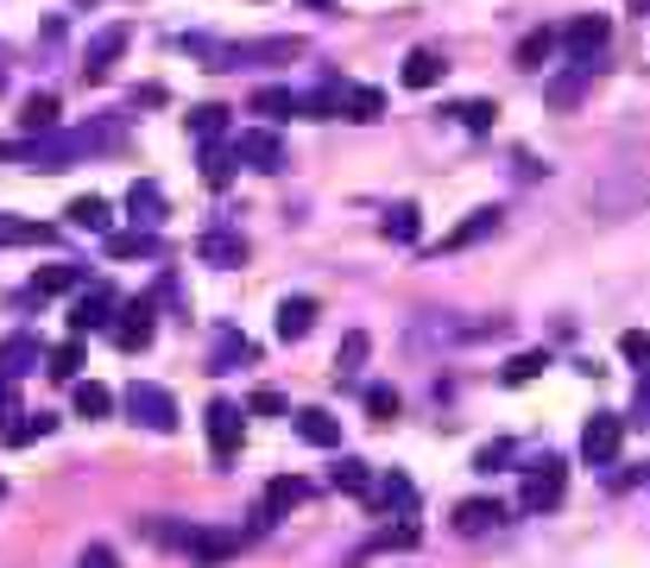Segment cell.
Listing matches in <instances>:
<instances>
[{
  "mask_svg": "<svg viewBox=\"0 0 650 568\" xmlns=\"http://www.w3.org/2000/svg\"><path fill=\"white\" fill-rule=\"evenodd\" d=\"M114 139H120V127H82V133H44V139H26V146H0V158H20L32 171H70V158L101 152Z\"/></svg>",
  "mask_w": 650,
  "mask_h": 568,
  "instance_id": "cell-1",
  "label": "cell"
},
{
  "mask_svg": "<svg viewBox=\"0 0 650 568\" xmlns=\"http://www.w3.org/2000/svg\"><path fill=\"white\" fill-rule=\"evenodd\" d=\"M127 411H133V423H146V430H158V436L178 430V398L164 392V386H133V392H127Z\"/></svg>",
  "mask_w": 650,
  "mask_h": 568,
  "instance_id": "cell-2",
  "label": "cell"
},
{
  "mask_svg": "<svg viewBox=\"0 0 650 568\" xmlns=\"http://www.w3.org/2000/svg\"><path fill=\"white\" fill-rule=\"evenodd\" d=\"M619 442H626V417L600 411L588 430H581V461H588V468H612V461H619Z\"/></svg>",
  "mask_w": 650,
  "mask_h": 568,
  "instance_id": "cell-3",
  "label": "cell"
},
{
  "mask_svg": "<svg viewBox=\"0 0 650 568\" xmlns=\"http://www.w3.org/2000/svg\"><path fill=\"white\" fill-rule=\"evenodd\" d=\"M562 487H569V468H562L556 455H543V461L524 474V511H550V506H562Z\"/></svg>",
  "mask_w": 650,
  "mask_h": 568,
  "instance_id": "cell-4",
  "label": "cell"
},
{
  "mask_svg": "<svg viewBox=\"0 0 650 568\" xmlns=\"http://www.w3.org/2000/svg\"><path fill=\"white\" fill-rule=\"evenodd\" d=\"M234 158L253 165V171H284V139H278L272 127H247V133L234 139Z\"/></svg>",
  "mask_w": 650,
  "mask_h": 568,
  "instance_id": "cell-5",
  "label": "cell"
},
{
  "mask_svg": "<svg viewBox=\"0 0 650 568\" xmlns=\"http://www.w3.org/2000/svg\"><path fill=\"white\" fill-rule=\"evenodd\" d=\"M209 449H216V461H234L240 455V405H228V398L209 405Z\"/></svg>",
  "mask_w": 650,
  "mask_h": 568,
  "instance_id": "cell-6",
  "label": "cell"
},
{
  "mask_svg": "<svg viewBox=\"0 0 650 568\" xmlns=\"http://www.w3.org/2000/svg\"><path fill=\"white\" fill-rule=\"evenodd\" d=\"M127 51V26H101L96 39H89V51H82V77L101 82L108 70H114V58Z\"/></svg>",
  "mask_w": 650,
  "mask_h": 568,
  "instance_id": "cell-7",
  "label": "cell"
},
{
  "mask_svg": "<svg viewBox=\"0 0 650 568\" xmlns=\"http://www.w3.org/2000/svg\"><path fill=\"white\" fill-rule=\"evenodd\" d=\"M607 39H612V26L600 20V13H581V20H574L569 32H562V44L574 51V63H593V51H600Z\"/></svg>",
  "mask_w": 650,
  "mask_h": 568,
  "instance_id": "cell-8",
  "label": "cell"
},
{
  "mask_svg": "<svg viewBox=\"0 0 650 568\" xmlns=\"http://www.w3.org/2000/svg\"><path fill=\"white\" fill-rule=\"evenodd\" d=\"M506 525V506H499V499H461V506H454V530H461V537H480V530H499Z\"/></svg>",
  "mask_w": 650,
  "mask_h": 568,
  "instance_id": "cell-9",
  "label": "cell"
},
{
  "mask_svg": "<svg viewBox=\"0 0 650 568\" xmlns=\"http://www.w3.org/2000/svg\"><path fill=\"white\" fill-rule=\"evenodd\" d=\"M44 360V348L32 335H13V341H0V379H26V372Z\"/></svg>",
  "mask_w": 650,
  "mask_h": 568,
  "instance_id": "cell-10",
  "label": "cell"
},
{
  "mask_svg": "<svg viewBox=\"0 0 650 568\" xmlns=\"http://www.w3.org/2000/svg\"><path fill=\"white\" fill-rule=\"evenodd\" d=\"M114 341L127 353L146 348V341H152V303H127V310H120V322H114Z\"/></svg>",
  "mask_w": 650,
  "mask_h": 568,
  "instance_id": "cell-11",
  "label": "cell"
},
{
  "mask_svg": "<svg viewBox=\"0 0 650 568\" xmlns=\"http://www.w3.org/2000/svg\"><path fill=\"white\" fill-rule=\"evenodd\" d=\"M291 430L310 442V449H341V423L329 411H297L291 417Z\"/></svg>",
  "mask_w": 650,
  "mask_h": 568,
  "instance_id": "cell-12",
  "label": "cell"
},
{
  "mask_svg": "<svg viewBox=\"0 0 650 568\" xmlns=\"http://www.w3.org/2000/svg\"><path fill=\"white\" fill-rule=\"evenodd\" d=\"M336 108H348L354 120H379L386 114V96L367 89V82H336Z\"/></svg>",
  "mask_w": 650,
  "mask_h": 568,
  "instance_id": "cell-13",
  "label": "cell"
},
{
  "mask_svg": "<svg viewBox=\"0 0 650 568\" xmlns=\"http://www.w3.org/2000/svg\"><path fill=\"white\" fill-rule=\"evenodd\" d=\"M183 549H190L197 562H228V556L240 549V537H234V530H190V537H183Z\"/></svg>",
  "mask_w": 650,
  "mask_h": 568,
  "instance_id": "cell-14",
  "label": "cell"
},
{
  "mask_svg": "<svg viewBox=\"0 0 650 568\" xmlns=\"http://www.w3.org/2000/svg\"><path fill=\"white\" fill-rule=\"evenodd\" d=\"M442 70H449V63H442V51L417 44L411 58H404V89H436V82H442Z\"/></svg>",
  "mask_w": 650,
  "mask_h": 568,
  "instance_id": "cell-15",
  "label": "cell"
},
{
  "mask_svg": "<svg viewBox=\"0 0 650 568\" xmlns=\"http://www.w3.org/2000/svg\"><path fill=\"white\" fill-rule=\"evenodd\" d=\"M487 235H499V209H473L454 235H442V253H461V247H473V240H487Z\"/></svg>",
  "mask_w": 650,
  "mask_h": 568,
  "instance_id": "cell-16",
  "label": "cell"
},
{
  "mask_svg": "<svg viewBox=\"0 0 650 568\" xmlns=\"http://www.w3.org/2000/svg\"><path fill=\"white\" fill-rule=\"evenodd\" d=\"M310 329H316V303L310 297H284V303H278V335H284V341H303Z\"/></svg>",
  "mask_w": 650,
  "mask_h": 568,
  "instance_id": "cell-17",
  "label": "cell"
},
{
  "mask_svg": "<svg viewBox=\"0 0 650 568\" xmlns=\"http://www.w3.org/2000/svg\"><path fill=\"white\" fill-rule=\"evenodd\" d=\"M127 209H133L139 228H158V221H164V197H158V183H152V177H139L133 190H127Z\"/></svg>",
  "mask_w": 650,
  "mask_h": 568,
  "instance_id": "cell-18",
  "label": "cell"
},
{
  "mask_svg": "<svg viewBox=\"0 0 650 568\" xmlns=\"http://www.w3.org/2000/svg\"><path fill=\"white\" fill-rule=\"evenodd\" d=\"M303 492H310V487H303L297 474H278L272 487H266V506H259V511H266V518H284L291 506H303Z\"/></svg>",
  "mask_w": 650,
  "mask_h": 568,
  "instance_id": "cell-19",
  "label": "cell"
},
{
  "mask_svg": "<svg viewBox=\"0 0 650 568\" xmlns=\"http://www.w3.org/2000/svg\"><path fill=\"white\" fill-rule=\"evenodd\" d=\"M0 247H51V228H44V221L0 216Z\"/></svg>",
  "mask_w": 650,
  "mask_h": 568,
  "instance_id": "cell-20",
  "label": "cell"
},
{
  "mask_svg": "<svg viewBox=\"0 0 650 568\" xmlns=\"http://www.w3.org/2000/svg\"><path fill=\"white\" fill-rule=\"evenodd\" d=\"M108 310H114V297L96 291V297H82L77 310H70V335H89V329H108Z\"/></svg>",
  "mask_w": 650,
  "mask_h": 568,
  "instance_id": "cell-21",
  "label": "cell"
},
{
  "mask_svg": "<svg viewBox=\"0 0 650 568\" xmlns=\"http://www.w3.org/2000/svg\"><path fill=\"white\" fill-rule=\"evenodd\" d=\"M77 285H82V266H44V272L32 278V291H26V297H39V303H44V297L77 291Z\"/></svg>",
  "mask_w": 650,
  "mask_h": 568,
  "instance_id": "cell-22",
  "label": "cell"
},
{
  "mask_svg": "<svg viewBox=\"0 0 650 568\" xmlns=\"http://www.w3.org/2000/svg\"><path fill=\"white\" fill-rule=\"evenodd\" d=\"M70 221L89 228V235H108V228H114V209H108L101 197H77V202H70Z\"/></svg>",
  "mask_w": 650,
  "mask_h": 568,
  "instance_id": "cell-23",
  "label": "cell"
},
{
  "mask_svg": "<svg viewBox=\"0 0 650 568\" xmlns=\"http://www.w3.org/2000/svg\"><path fill=\"white\" fill-rule=\"evenodd\" d=\"M202 259H209V266H240V259H247V240L240 235H202Z\"/></svg>",
  "mask_w": 650,
  "mask_h": 568,
  "instance_id": "cell-24",
  "label": "cell"
},
{
  "mask_svg": "<svg viewBox=\"0 0 650 568\" xmlns=\"http://www.w3.org/2000/svg\"><path fill=\"white\" fill-rule=\"evenodd\" d=\"M58 430V417H20V423H0V442H13V449H26V442H39V436Z\"/></svg>",
  "mask_w": 650,
  "mask_h": 568,
  "instance_id": "cell-25",
  "label": "cell"
},
{
  "mask_svg": "<svg viewBox=\"0 0 650 568\" xmlns=\"http://www.w3.org/2000/svg\"><path fill=\"white\" fill-rule=\"evenodd\" d=\"M234 360H253V341L228 329V335L216 341V353H209V372H234Z\"/></svg>",
  "mask_w": 650,
  "mask_h": 568,
  "instance_id": "cell-26",
  "label": "cell"
},
{
  "mask_svg": "<svg viewBox=\"0 0 650 568\" xmlns=\"http://www.w3.org/2000/svg\"><path fill=\"white\" fill-rule=\"evenodd\" d=\"M367 492H373L379 511H404V506H411V480H404V474H386V480H373Z\"/></svg>",
  "mask_w": 650,
  "mask_h": 568,
  "instance_id": "cell-27",
  "label": "cell"
},
{
  "mask_svg": "<svg viewBox=\"0 0 650 568\" xmlns=\"http://www.w3.org/2000/svg\"><path fill=\"white\" fill-rule=\"evenodd\" d=\"M114 411V392H108V386H96V379H82L77 386V417H89V423H96V417H108Z\"/></svg>",
  "mask_w": 650,
  "mask_h": 568,
  "instance_id": "cell-28",
  "label": "cell"
},
{
  "mask_svg": "<svg viewBox=\"0 0 650 568\" xmlns=\"http://www.w3.org/2000/svg\"><path fill=\"white\" fill-rule=\"evenodd\" d=\"M297 108H303V96H291V89H259L253 96V114H266V120H284Z\"/></svg>",
  "mask_w": 650,
  "mask_h": 568,
  "instance_id": "cell-29",
  "label": "cell"
},
{
  "mask_svg": "<svg viewBox=\"0 0 650 568\" xmlns=\"http://www.w3.org/2000/svg\"><path fill=\"white\" fill-rule=\"evenodd\" d=\"M386 235H392V240H404V247H411V240L423 235V216H417V202H398L392 216H386Z\"/></svg>",
  "mask_w": 650,
  "mask_h": 568,
  "instance_id": "cell-30",
  "label": "cell"
},
{
  "mask_svg": "<svg viewBox=\"0 0 650 568\" xmlns=\"http://www.w3.org/2000/svg\"><path fill=\"white\" fill-rule=\"evenodd\" d=\"M139 253H158V240L146 235V228H133V235H108V259H139Z\"/></svg>",
  "mask_w": 650,
  "mask_h": 568,
  "instance_id": "cell-31",
  "label": "cell"
},
{
  "mask_svg": "<svg viewBox=\"0 0 650 568\" xmlns=\"http://www.w3.org/2000/svg\"><path fill=\"white\" fill-rule=\"evenodd\" d=\"M20 120L32 127V133H51V127H58V96H32Z\"/></svg>",
  "mask_w": 650,
  "mask_h": 568,
  "instance_id": "cell-32",
  "label": "cell"
},
{
  "mask_svg": "<svg viewBox=\"0 0 650 568\" xmlns=\"http://www.w3.org/2000/svg\"><path fill=\"white\" fill-rule=\"evenodd\" d=\"M228 177H234V152H221V146H209V152H202V183H209V190H221Z\"/></svg>",
  "mask_w": 650,
  "mask_h": 568,
  "instance_id": "cell-33",
  "label": "cell"
},
{
  "mask_svg": "<svg viewBox=\"0 0 650 568\" xmlns=\"http://www.w3.org/2000/svg\"><path fill=\"white\" fill-rule=\"evenodd\" d=\"M336 487H341V492H367V487H373V468L348 455V461H336Z\"/></svg>",
  "mask_w": 650,
  "mask_h": 568,
  "instance_id": "cell-34",
  "label": "cell"
},
{
  "mask_svg": "<svg viewBox=\"0 0 650 568\" xmlns=\"http://www.w3.org/2000/svg\"><path fill=\"white\" fill-rule=\"evenodd\" d=\"M556 51V39L550 32H531V39L518 44V70H543V58Z\"/></svg>",
  "mask_w": 650,
  "mask_h": 568,
  "instance_id": "cell-35",
  "label": "cell"
},
{
  "mask_svg": "<svg viewBox=\"0 0 650 568\" xmlns=\"http://www.w3.org/2000/svg\"><path fill=\"white\" fill-rule=\"evenodd\" d=\"M44 360H51V367H44V372H51V379H77V367H82V348H77V341H63V348H51V353H44Z\"/></svg>",
  "mask_w": 650,
  "mask_h": 568,
  "instance_id": "cell-36",
  "label": "cell"
},
{
  "mask_svg": "<svg viewBox=\"0 0 650 568\" xmlns=\"http://www.w3.org/2000/svg\"><path fill=\"white\" fill-rule=\"evenodd\" d=\"M493 101H461V108H454V120H461V127H468V133H487V127H493Z\"/></svg>",
  "mask_w": 650,
  "mask_h": 568,
  "instance_id": "cell-37",
  "label": "cell"
},
{
  "mask_svg": "<svg viewBox=\"0 0 650 568\" xmlns=\"http://www.w3.org/2000/svg\"><path fill=\"white\" fill-rule=\"evenodd\" d=\"M221 127H228V108H216V101L190 114V133H197V139H221Z\"/></svg>",
  "mask_w": 650,
  "mask_h": 568,
  "instance_id": "cell-38",
  "label": "cell"
},
{
  "mask_svg": "<svg viewBox=\"0 0 650 568\" xmlns=\"http://www.w3.org/2000/svg\"><path fill=\"white\" fill-rule=\"evenodd\" d=\"M367 417H373V423H392L398 417V392L392 386H367Z\"/></svg>",
  "mask_w": 650,
  "mask_h": 568,
  "instance_id": "cell-39",
  "label": "cell"
},
{
  "mask_svg": "<svg viewBox=\"0 0 650 568\" xmlns=\"http://www.w3.org/2000/svg\"><path fill=\"white\" fill-rule=\"evenodd\" d=\"M619 353H626L638 372H650V335L644 329H626V335H619Z\"/></svg>",
  "mask_w": 650,
  "mask_h": 568,
  "instance_id": "cell-40",
  "label": "cell"
},
{
  "mask_svg": "<svg viewBox=\"0 0 650 568\" xmlns=\"http://www.w3.org/2000/svg\"><path fill=\"white\" fill-rule=\"evenodd\" d=\"M543 367H550V353H518V360H512V367H506V386H524V379H537V372H543Z\"/></svg>",
  "mask_w": 650,
  "mask_h": 568,
  "instance_id": "cell-41",
  "label": "cell"
},
{
  "mask_svg": "<svg viewBox=\"0 0 650 568\" xmlns=\"http://www.w3.org/2000/svg\"><path fill=\"white\" fill-rule=\"evenodd\" d=\"M360 360H367V335H348V341H341V353H336V372H341V379H348V372H354L360 367Z\"/></svg>",
  "mask_w": 650,
  "mask_h": 568,
  "instance_id": "cell-42",
  "label": "cell"
},
{
  "mask_svg": "<svg viewBox=\"0 0 650 568\" xmlns=\"http://www.w3.org/2000/svg\"><path fill=\"white\" fill-rule=\"evenodd\" d=\"M506 455H512V442H487V449L473 455V468H480V474H493L499 461H506Z\"/></svg>",
  "mask_w": 650,
  "mask_h": 568,
  "instance_id": "cell-43",
  "label": "cell"
},
{
  "mask_svg": "<svg viewBox=\"0 0 650 568\" xmlns=\"http://www.w3.org/2000/svg\"><path fill=\"white\" fill-rule=\"evenodd\" d=\"M253 411L259 417H284V398H278L272 386H259V392H253Z\"/></svg>",
  "mask_w": 650,
  "mask_h": 568,
  "instance_id": "cell-44",
  "label": "cell"
},
{
  "mask_svg": "<svg viewBox=\"0 0 650 568\" xmlns=\"http://www.w3.org/2000/svg\"><path fill=\"white\" fill-rule=\"evenodd\" d=\"M82 568H114V556L108 549H82Z\"/></svg>",
  "mask_w": 650,
  "mask_h": 568,
  "instance_id": "cell-45",
  "label": "cell"
},
{
  "mask_svg": "<svg viewBox=\"0 0 650 568\" xmlns=\"http://www.w3.org/2000/svg\"><path fill=\"white\" fill-rule=\"evenodd\" d=\"M631 7H638V13H650V0H631Z\"/></svg>",
  "mask_w": 650,
  "mask_h": 568,
  "instance_id": "cell-46",
  "label": "cell"
},
{
  "mask_svg": "<svg viewBox=\"0 0 650 568\" xmlns=\"http://www.w3.org/2000/svg\"><path fill=\"white\" fill-rule=\"evenodd\" d=\"M310 7H336V0H310Z\"/></svg>",
  "mask_w": 650,
  "mask_h": 568,
  "instance_id": "cell-47",
  "label": "cell"
},
{
  "mask_svg": "<svg viewBox=\"0 0 650 568\" xmlns=\"http://www.w3.org/2000/svg\"><path fill=\"white\" fill-rule=\"evenodd\" d=\"M0 499H7V480H0Z\"/></svg>",
  "mask_w": 650,
  "mask_h": 568,
  "instance_id": "cell-48",
  "label": "cell"
}]
</instances>
